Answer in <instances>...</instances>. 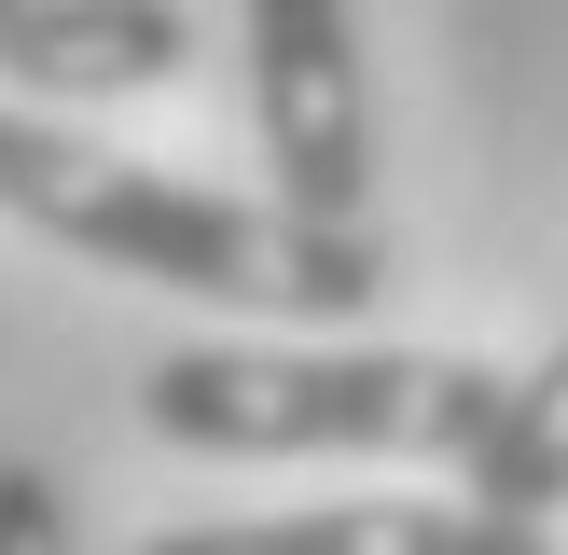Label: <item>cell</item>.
Returning <instances> with one entry per match:
<instances>
[{
    "instance_id": "cell-9",
    "label": "cell",
    "mask_w": 568,
    "mask_h": 555,
    "mask_svg": "<svg viewBox=\"0 0 568 555\" xmlns=\"http://www.w3.org/2000/svg\"><path fill=\"white\" fill-rule=\"evenodd\" d=\"M14 14H28V0H0V42H14Z\"/></svg>"
},
{
    "instance_id": "cell-5",
    "label": "cell",
    "mask_w": 568,
    "mask_h": 555,
    "mask_svg": "<svg viewBox=\"0 0 568 555\" xmlns=\"http://www.w3.org/2000/svg\"><path fill=\"white\" fill-rule=\"evenodd\" d=\"M458 500H320V514H250V527H166L139 555H458Z\"/></svg>"
},
{
    "instance_id": "cell-3",
    "label": "cell",
    "mask_w": 568,
    "mask_h": 555,
    "mask_svg": "<svg viewBox=\"0 0 568 555\" xmlns=\"http://www.w3.org/2000/svg\"><path fill=\"white\" fill-rule=\"evenodd\" d=\"M250 42V125L292 209L361 222L375 194V98H361V14L347 0H236Z\"/></svg>"
},
{
    "instance_id": "cell-1",
    "label": "cell",
    "mask_w": 568,
    "mask_h": 555,
    "mask_svg": "<svg viewBox=\"0 0 568 555\" xmlns=\"http://www.w3.org/2000/svg\"><path fill=\"white\" fill-rule=\"evenodd\" d=\"M0 209L28 236L83 250L111 278H153V292H194V305H250V320H361L388 292L375 236L361 222H320V209H250V194H209V181H166V167H125L98 139H70L55 111H0Z\"/></svg>"
},
{
    "instance_id": "cell-2",
    "label": "cell",
    "mask_w": 568,
    "mask_h": 555,
    "mask_svg": "<svg viewBox=\"0 0 568 555\" xmlns=\"http://www.w3.org/2000/svg\"><path fill=\"white\" fill-rule=\"evenodd\" d=\"M514 416L499 361L416 347H166L139 375V431L181 458H444L471 472Z\"/></svg>"
},
{
    "instance_id": "cell-6",
    "label": "cell",
    "mask_w": 568,
    "mask_h": 555,
    "mask_svg": "<svg viewBox=\"0 0 568 555\" xmlns=\"http://www.w3.org/2000/svg\"><path fill=\"white\" fill-rule=\"evenodd\" d=\"M471 514H514V527H555L568 514V333L541 375H514V416H499V444L458 472Z\"/></svg>"
},
{
    "instance_id": "cell-8",
    "label": "cell",
    "mask_w": 568,
    "mask_h": 555,
    "mask_svg": "<svg viewBox=\"0 0 568 555\" xmlns=\"http://www.w3.org/2000/svg\"><path fill=\"white\" fill-rule=\"evenodd\" d=\"M458 514H471V500H458ZM458 555H568V542H555V527H514V514H471Z\"/></svg>"
},
{
    "instance_id": "cell-4",
    "label": "cell",
    "mask_w": 568,
    "mask_h": 555,
    "mask_svg": "<svg viewBox=\"0 0 568 555\" xmlns=\"http://www.w3.org/2000/svg\"><path fill=\"white\" fill-rule=\"evenodd\" d=\"M181 56H194L181 0H28L0 42V83L14 98H139Z\"/></svg>"
},
{
    "instance_id": "cell-7",
    "label": "cell",
    "mask_w": 568,
    "mask_h": 555,
    "mask_svg": "<svg viewBox=\"0 0 568 555\" xmlns=\"http://www.w3.org/2000/svg\"><path fill=\"white\" fill-rule=\"evenodd\" d=\"M0 555H70V500L28 458H0Z\"/></svg>"
}]
</instances>
